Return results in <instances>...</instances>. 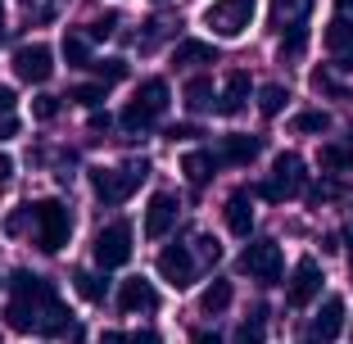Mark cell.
I'll return each mask as SVG.
<instances>
[{"mask_svg":"<svg viewBox=\"0 0 353 344\" xmlns=\"http://www.w3.org/2000/svg\"><path fill=\"white\" fill-rule=\"evenodd\" d=\"M10 290H14V299L5 308V317H10L14 331H37V335H68L73 331V313L59 303V294H54V285L46 276L14 272Z\"/></svg>","mask_w":353,"mask_h":344,"instance_id":"6da1fadb","label":"cell"},{"mask_svg":"<svg viewBox=\"0 0 353 344\" xmlns=\"http://www.w3.org/2000/svg\"><path fill=\"white\" fill-rule=\"evenodd\" d=\"M28 218H32V231H37V245H41L46 254H59L63 245H68V236H73V218H68V209H63L59 199H37V204H28Z\"/></svg>","mask_w":353,"mask_h":344,"instance_id":"7a4b0ae2","label":"cell"},{"mask_svg":"<svg viewBox=\"0 0 353 344\" xmlns=\"http://www.w3.org/2000/svg\"><path fill=\"white\" fill-rule=\"evenodd\" d=\"M150 177L145 163H127V168H91V190L104 199V204H123L132 199V190Z\"/></svg>","mask_w":353,"mask_h":344,"instance_id":"3957f363","label":"cell"},{"mask_svg":"<svg viewBox=\"0 0 353 344\" xmlns=\"http://www.w3.org/2000/svg\"><path fill=\"white\" fill-rule=\"evenodd\" d=\"M303 177H308V172H303V159L285 150V154L272 159V181H263L259 195L272 199V204H281V199H290V195H299V190H303Z\"/></svg>","mask_w":353,"mask_h":344,"instance_id":"277c9868","label":"cell"},{"mask_svg":"<svg viewBox=\"0 0 353 344\" xmlns=\"http://www.w3.org/2000/svg\"><path fill=\"white\" fill-rule=\"evenodd\" d=\"M240 272H250L254 281H263V285H276L281 272H285L281 245H276V240H250L245 254H240Z\"/></svg>","mask_w":353,"mask_h":344,"instance_id":"5b68a950","label":"cell"},{"mask_svg":"<svg viewBox=\"0 0 353 344\" xmlns=\"http://www.w3.org/2000/svg\"><path fill=\"white\" fill-rule=\"evenodd\" d=\"M204 23L218 37H227V41H236V37H245V28L254 23V0H213L204 10Z\"/></svg>","mask_w":353,"mask_h":344,"instance_id":"8992f818","label":"cell"},{"mask_svg":"<svg viewBox=\"0 0 353 344\" xmlns=\"http://www.w3.org/2000/svg\"><path fill=\"white\" fill-rule=\"evenodd\" d=\"M127 259H132V227L127 222H109L95 236V263L109 272V267H123Z\"/></svg>","mask_w":353,"mask_h":344,"instance_id":"52a82bcc","label":"cell"},{"mask_svg":"<svg viewBox=\"0 0 353 344\" xmlns=\"http://www.w3.org/2000/svg\"><path fill=\"white\" fill-rule=\"evenodd\" d=\"M14 73H19L23 82H32V86L50 82V73H54V50H50V45H41V41L19 45V50H14Z\"/></svg>","mask_w":353,"mask_h":344,"instance_id":"ba28073f","label":"cell"},{"mask_svg":"<svg viewBox=\"0 0 353 344\" xmlns=\"http://www.w3.org/2000/svg\"><path fill=\"white\" fill-rule=\"evenodd\" d=\"M317 294H322V267H317V259H299L290 285H285V303L290 308H308Z\"/></svg>","mask_w":353,"mask_h":344,"instance_id":"9c48e42d","label":"cell"},{"mask_svg":"<svg viewBox=\"0 0 353 344\" xmlns=\"http://www.w3.org/2000/svg\"><path fill=\"white\" fill-rule=\"evenodd\" d=\"M159 276H163L172 290H186V285L195 281V254H190L186 245H168V250L159 254Z\"/></svg>","mask_w":353,"mask_h":344,"instance_id":"30bf717a","label":"cell"},{"mask_svg":"<svg viewBox=\"0 0 353 344\" xmlns=\"http://www.w3.org/2000/svg\"><path fill=\"white\" fill-rule=\"evenodd\" d=\"M263 154V136H222V145H218V163L227 168H250L254 159Z\"/></svg>","mask_w":353,"mask_h":344,"instance_id":"8fae6325","label":"cell"},{"mask_svg":"<svg viewBox=\"0 0 353 344\" xmlns=\"http://www.w3.org/2000/svg\"><path fill=\"white\" fill-rule=\"evenodd\" d=\"M172 227H176V199L168 195V190H159V195L150 199V209H145V236L163 240Z\"/></svg>","mask_w":353,"mask_h":344,"instance_id":"7c38bea8","label":"cell"},{"mask_svg":"<svg viewBox=\"0 0 353 344\" xmlns=\"http://www.w3.org/2000/svg\"><path fill=\"white\" fill-rule=\"evenodd\" d=\"M344 331V299L340 294H331V299H322V308H317V317H312V340H322V344H331L335 335Z\"/></svg>","mask_w":353,"mask_h":344,"instance_id":"4fadbf2b","label":"cell"},{"mask_svg":"<svg viewBox=\"0 0 353 344\" xmlns=\"http://www.w3.org/2000/svg\"><path fill=\"white\" fill-rule=\"evenodd\" d=\"M118 308H123V313H154L159 290L150 281H141V276H132V281H123V290H118Z\"/></svg>","mask_w":353,"mask_h":344,"instance_id":"5bb4252c","label":"cell"},{"mask_svg":"<svg viewBox=\"0 0 353 344\" xmlns=\"http://www.w3.org/2000/svg\"><path fill=\"white\" fill-rule=\"evenodd\" d=\"M222 218H227V231H231V236L250 240V231H254V204H250V190H236V195L227 199Z\"/></svg>","mask_w":353,"mask_h":344,"instance_id":"9a60e30c","label":"cell"},{"mask_svg":"<svg viewBox=\"0 0 353 344\" xmlns=\"http://www.w3.org/2000/svg\"><path fill=\"white\" fill-rule=\"evenodd\" d=\"M250 91H254V82H250V73H231L227 77V86H222V100H218V114L222 118H236L240 109L250 105Z\"/></svg>","mask_w":353,"mask_h":344,"instance_id":"2e32d148","label":"cell"},{"mask_svg":"<svg viewBox=\"0 0 353 344\" xmlns=\"http://www.w3.org/2000/svg\"><path fill=\"white\" fill-rule=\"evenodd\" d=\"M181 172L190 177V186H204V181L218 172V154H213V150H190V154L181 159Z\"/></svg>","mask_w":353,"mask_h":344,"instance_id":"e0dca14e","label":"cell"},{"mask_svg":"<svg viewBox=\"0 0 353 344\" xmlns=\"http://www.w3.org/2000/svg\"><path fill=\"white\" fill-rule=\"evenodd\" d=\"M136 105L145 109L150 118H159L168 109V82H163V77H145V82H141V91H136Z\"/></svg>","mask_w":353,"mask_h":344,"instance_id":"ac0fdd59","label":"cell"},{"mask_svg":"<svg viewBox=\"0 0 353 344\" xmlns=\"http://www.w3.org/2000/svg\"><path fill=\"white\" fill-rule=\"evenodd\" d=\"M172 63L176 68H195V63H218V50L208 41H181L172 50Z\"/></svg>","mask_w":353,"mask_h":344,"instance_id":"d6986e66","label":"cell"},{"mask_svg":"<svg viewBox=\"0 0 353 344\" xmlns=\"http://www.w3.org/2000/svg\"><path fill=\"white\" fill-rule=\"evenodd\" d=\"M308 10H312V0H272V23H276L281 32H285V28H299Z\"/></svg>","mask_w":353,"mask_h":344,"instance_id":"ffe728a7","label":"cell"},{"mask_svg":"<svg viewBox=\"0 0 353 344\" xmlns=\"http://www.w3.org/2000/svg\"><path fill=\"white\" fill-rule=\"evenodd\" d=\"M231 294H236V290H231V281H213L204 294H199V308H204L208 317H218V313H227V308H231Z\"/></svg>","mask_w":353,"mask_h":344,"instance_id":"44dd1931","label":"cell"},{"mask_svg":"<svg viewBox=\"0 0 353 344\" xmlns=\"http://www.w3.org/2000/svg\"><path fill=\"white\" fill-rule=\"evenodd\" d=\"M290 127L299 136H322V132H331V114L326 109H303V114H294Z\"/></svg>","mask_w":353,"mask_h":344,"instance_id":"7402d4cb","label":"cell"},{"mask_svg":"<svg viewBox=\"0 0 353 344\" xmlns=\"http://www.w3.org/2000/svg\"><path fill=\"white\" fill-rule=\"evenodd\" d=\"M208 105H213V82L195 73V77L186 82V109H190V114H204Z\"/></svg>","mask_w":353,"mask_h":344,"instance_id":"603a6c76","label":"cell"},{"mask_svg":"<svg viewBox=\"0 0 353 344\" xmlns=\"http://www.w3.org/2000/svg\"><path fill=\"white\" fill-rule=\"evenodd\" d=\"M285 100H290V91H285L281 82H268V86L259 91V114H263V118H276L281 109H285Z\"/></svg>","mask_w":353,"mask_h":344,"instance_id":"cb8c5ba5","label":"cell"},{"mask_svg":"<svg viewBox=\"0 0 353 344\" xmlns=\"http://www.w3.org/2000/svg\"><path fill=\"white\" fill-rule=\"evenodd\" d=\"M73 285H77V294H82L86 303H104V290H109V285H104V276H95V272H77Z\"/></svg>","mask_w":353,"mask_h":344,"instance_id":"d4e9b609","label":"cell"},{"mask_svg":"<svg viewBox=\"0 0 353 344\" xmlns=\"http://www.w3.org/2000/svg\"><path fill=\"white\" fill-rule=\"evenodd\" d=\"M263 340H268V313L259 308V313L236 331V340H231V344H263Z\"/></svg>","mask_w":353,"mask_h":344,"instance_id":"484cf974","label":"cell"},{"mask_svg":"<svg viewBox=\"0 0 353 344\" xmlns=\"http://www.w3.org/2000/svg\"><path fill=\"white\" fill-rule=\"evenodd\" d=\"M63 59L73 63V68H91V45H86V37H63Z\"/></svg>","mask_w":353,"mask_h":344,"instance_id":"4316f807","label":"cell"},{"mask_svg":"<svg viewBox=\"0 0 353 344\" xmlns=\"http://www.w3.org/2000/svg\"><path fill=\"white\" fill-rule=\"evenodd\" d=\"M326 45H331L335 54H340V50H349V45H353V23H349V19L326 23Z\"/></svg>","mask_w":353,"mask_h":344,"instance_id":"83f0119b","label":"cell"},{"mask_svg":"<svg viewBox=\"0 0 353 344\" xmlns=\"http://www.w3.org/2000/svg\"><path fill=\"white\" fill-rule=\"evenodd\" d=\"M322 168H326V172H344V168H353V145H322Z\"/></svg>","mask_w":353,"mask_h":344,"instance_id":"f1b7e54d","label":"cell"},{"mask_svg":"<svg viewBox=\"0 0 353 344\" xmlns=\"http://www.w3.org/2000/svg\"><path fill=\"white\" fill-rule=\"evenodd\" d=\"M91 68H95V77H100V86H114V82L127 77V59H100V63H91Z\"/></svg>","mask_w":353,"mask_h":344,"instance_id":"f546056e","label":"cell"},{"mask_svg":"<svg viewBox=\"0 0 353 344\" xmlns=\"http://www.w3.org/2000/svg\"><path fill=\"white\" fill-rule=\"evenodd\" d=\"M123 127H127V132H132V136H141V132H150V127H154V118H150L145 109H141V105H136V100H132V105L123 109Z\"/></svg>","mask_w":353,"mask_h":344,"instance_id":"4dcf8cb0","label":"cell"},{"mask_svg":"<svg viewBox=\"0 0 353 344\" xmlns=\"http://www.w3.org/2000/svg\"><path fill=\"white\" fill-rule=\"evenodd\" d=\"M68 100H73V105H86V109H95L104 100V86L100 82H86V86H73V91H68Z\"/></svg>","mask_w":353,"mask_h":344,"instance_id":"1f68e13d","label":"cell"},{"mask_svg":"<svg viewBox=\"0 0 353 344\" xmlns=\"http://www.w3.org/2000/svg\"><path fill=\"white\" fill-rule=\"evenodd\" d=\"M114 32H118V14H104V19L86 23V37H91V41H109Z\"/></svg>","mask_w":353,"mask_h":344,"instance_id":"d6a6232c","label":"cell"},{"mask_svg":"<svg viewBox=\"0 0 353 344\" xmlns=\"http://www.w3.org/2000/svg\"><path fill=\"white\" fill-rule=\"evenodd\" d=\"M303 45H308V28H303V23L281 37V54H303Z\"/></svg>","mask_w":353,"mask_h":344,"instance_id":"836d02e7","label":"cell"},{"mask_svg":"<svg viewBox=\"0 0 353 344\" xmlns=\"http://www.w3.org/2000/svg\"><path fill=\"white\" fill-rule=\"evenodd\" d=\"M32 114L41 118V123H50V118L59 114V95H37V105H32Z\"/></svg>","mask_w":353,"mask_h":344,"instance_id":"e575fe53","label":"cell"},{"mask_svg":"<svg viewBox=\"0 0 353 344\" xmlns=\"http://www.w3.org/2000/svg\"><path fill=\"white\" fill-rule=\"evenodd\" d=\"M199 254H204L208 263H218V259H222V245H218L213 236H199Z\"/></svg>","mask_w":353,"mask_h":344,"instance_id":"d590c367","label":"cell"},{"mask_svg":"<svg viewBox=\"0 0 353 344\" xmlns=\"http://www.w3.org/2000/svg\"><path fill=\"white\" fill-rule=\"evenodd\" d=\"M163 136H168V141H190V136H199V132H195L190 123H172V127H168Z\"/></svg>","mask_w":353,"mask_h":344,"instance_id":"8d00e7d4","label":"cell"},{"mask_svg":"<svg viewBox=\"0 0 353 344\" xmlns=\"http://www.w3.org/2000/svg\"><path fill=\"white\" fill-rule=\"evenodd\" d=\"M127 344H163V335H159V331H150V326H145V331L127 335Z\"/></svg>","mask_w":353,"mask_h":344,"instance_id":"74e56055","label":"cell"},{"mask_svg":"<svg viewBox=\"0 0 353 344\" xmlns=\"http://www.w3.org/2000/svg\"><path fill=\"white\" fill-rule=\"evenodd\" d=\"M14 136H19V118L5 114V118H0V141H14Z\"/></svg>","mask_w":353,"mask_h":344,"instance_id":"f35d334b","label":"cell"},{"mask_svg":"<svg viewBox=\"0 0 353 344\" xmlns=\"http://www.w3.org/2000/svg\"><path fill=\"white\" fill-rule=\"evenodd\" d=\"M14 100H19V95H14V86H0V118L14 109Z\"/></svg>","mask_w":353,"mask_h":344,"instance_id":"ab89813d","label":"cell"},{"mask_svg":"<svg viewBox=\"0 0 353 344\" xmlns=\"http://www.w3.org/2000/svg\"><path fill=\"white\" fill-rule=\"evenodd\" d=\"M335 68H340V73H353V45H349V50H340V54H335Z\"/></svg>","mask_w":353,"mask_h":344,"instance_id":"60d3db41","label":"cell"},{"mask_svg":"<svg viewBox=\"0 0 353 344\" xmlns=\"http://www.w3.org/2000/svg\"><path fill=\"white\" fill-rule=\"evenodd\" d=\"M10 177H14V159L5 154V150H0V186H5V181H10Z\"/></svg>","mask_w":353,"mask_h":344,"instance_id":"b9f144b4","label":"cell"},{"mask_svg":"<svg viewBox=\"0 0 353 344\" xmlns=\"http://www.w3.org/2000/svg\"><path fill=\"white\" fill-rule=\"evenodd\" d=\"M195 344H222V335H218V331H199Z\"/></svg>","mask_w":353,"mask_h":344,"instance_id":"7bdbcfd3","label":"cell"},{"mask_svg":"<svg viewBox=\"0 0 353 344\" xmlns=\"http://www.w3.org/2000/svg\"><path fill=\"white\" fill-rule=\"evenodd\" d=\"M100 344H127V335H118V331H104V340Z\"/></svg>","mask_w":353,"mask_h":344,"instance_id":"ee69618b","label":"cell"},{"mask_svg":"<svg viewBox=\"0 0 353 344\" xmlns=\"http://www.w3.org/2000/svg\"><path fill=\"white\" fill-rule=\"evenodd\" d=\"M340 5H344V10H353V0H340Z\"/></svg>","mask_w":353,"mask_h":344,"instance_id":"f6af8a7d","label":"cell"},{"mask_svg":"<svg viewBox=\"0 0 353 344\" xmlns=\"http://www.w3.org/2000/svg\"><path fill=\"white\" fill-rule=\"evenodd\" d=\"M303 344H322V340H312V335H308V340H303Z\"/></svg>","mask_w":353,"mask_h":344,"instance_id":"bcb514c9","label":"cell"}]
</instances>
